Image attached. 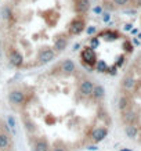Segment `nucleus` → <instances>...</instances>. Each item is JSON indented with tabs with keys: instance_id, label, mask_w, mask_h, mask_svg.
Wrapping results in <instances>:
<instances>
[{
	"instance_id": "obj_1",
	"label": "nucleus",
	"mask_w": 141,
	"mask_h": 151,
	"mask_svg": "<svg viewBox=\"0 0 141 151\" xmlns=\"http://www.w3.org/2000/svg\"><path fill=\"white\" fill-rule=\"evenodd\" d=\"M84 28H86V21L83 17H75V18L68 24V36H77V35H80V33L84 31Z\"/></svg>"
},
{
	"instance_id": "obj_2",
	"label": "nucleus",
	"mask_w": 141,
	"mask_h": 151,
	"mask_svg": "<svg viewBox=\"0 0 141 151\" xmlns=\"http://www.w3.org/2000/svg\"><path fill=\"white\" fill-rule=\"evenodd\" d=\"M80 58H82L84 67L89 68V69L93 68V67L96 65V63H97L96 51H94V49H91L90 46H86L84 49H83L82 54H80Z\"/></svg>"
},
{
	"instance_id": "obj_3",
	"label": "nucleus",
	"mask_w": 141,
	"mask_h": 151,
	"mask_svg": "<svg viewBox=\"0 0 141 151\" xmlns=\"http://www.w3.org/2000/svg\"><path fill=\"white\" fill-rule=\"evenodd\" d=\"M7 58H9V63L14 68H19L24 64V55L15 47H9L7 49Z\"/></svg>"
},
{
	"instance_id": "obj_4",
	"label": "nucleus",
	"mask_w": 141,
	"mask_h": 151,
	"mask_svg": "<svg viewBox=\"0 0 141 151\" xmlns=\"http://www.w3.org/2000/svg\"><path fill=\"white\" fill-rule=\"evenodd\" d=\"M68 40L69 37L68 35H65V33H58L57 36H54V42H53V49H54L55 53H61V51H64L68 46Z\"/></svg>"
},
{
	"instance_id": "obj_5",
	"label": "nucleus",
	"mask_w": 141,
	"mask_h": 151,
	"mask_svg": "<svg viewBox=\"0 0 141 151\" xmlns=\"http://www.w3.org/2000/svg\"><path fill=\"white\" fill-rule=\"evenodd\" d=\"M9 103L14 107H19V105H22L25 103V93L22 90H18V89H15V90H11L9 93Z\"/></svg>"
},
{
	"instance_id": "obj_6",
	"label": "nucleus",
	"mask_w": 141,
	"mask_h": 151,
	"mask_svg": "<svg viewBox=\"0 0 141 151\" xmlns=\"http://www.w3.org/2000/svg\"><path fill=\"white\" fill-rule=\"evenodd\" d=\"M55 58V51L50 47H44L39 51V55H37V60H39V64H49Z\"/></svg>"
},
{
	"instance_id": "obj_7",
	"label": "nucleus",
	"mask_w": 141,
	"mask_h": 151,
	"mask_svg": "<svg viewBox=\"0 0 141 151\" xmlns=\"http://www.w3.org/2000/svg\"><path fill=\"white\" fill-rule=\"evenodd\" d=\"M108 136V129L105 126H98V128L93 129L91 132V142L93 143H100Z\"/></svg>"
},
{
	"instance_id": "obj_8",
	"label": "nucleus",
	"mask_w": 141,
	"mask_h": 151,
	"mask_svg": "<svg viewBox=\"0 0 141 151\" xmlns=\"http://www.w3.org/2000/svg\"><path fill=\"white\" fill-rule=\"evenodd\" d=\"M93 89H94V83L91 82L90 79H83L82 82L79 83V93H80L83 97L91 96Z\"/></svg>"
},
{
	"instance_id": "obj_9",
	"label": "nucleus",
	"mask_w": 141,
	"mask_h": 151,
	"mask_svg": "<svg viewBox=\"0 0 141 151\" xmlns=\"http://www.w3.org/2000/svg\"><path fill=\"white\" fill-rule=\"evenodd\" d=\"M59 68H61V71H62V73H64L65 76H69V75H73V73H75L76 65H75V63H73L71 58H65L64 61L61 63Z\"/></svg>"
},
{
	"instance_id": "obj_10",
	"label": "nucleus",
	"mask_w": 141,
	"mask_h": 151,
	"mask_svg": "<svg viewBox=\"0 0 141 151\" xmlns=\"http://www.w3.org/2000/svg\"><path fill=\"white\" fill-rule=\"evenodd\" d=\"M105 96V89L102 85H94V89H93V93H91V97L96 101L102 100Z\"/></svg>"
},
{
	"instance_id": "obj_11",
	"label": "nucleus",
	"mask_w": 141,
	"mask_h": 151,
	"mask_svg": "<svg viewBox=\"0 0 141 151\" xmlns=\"http://www.w3.org/2000/svg\"><path fill=\"white\" fill-rule=\"evenodd\" d=\"M35 151H50V146L46 137H39L35 143Z\"/></svg>"
},
{
	"instance_id": "obj_12",
	"label": "nucleus",
	"mask_w": 141,
	"mask_h": 151,
	"mask_svg": "<svg viewBox=\"0 0 141 151\" xmlns=\"http://www.w3.org/2000/svg\"><path fill=\"white\" fill-rule=\"evenodd\" d=\"M122 87L125 90H132L136 87V79L133 78L132 75H126L122 81Z\"/></svg>"
},
{
	"instance_id": "obj_13",
	"label": "nucleus",
	"mask_w": 141,
	"mask_h": 151,
	"mask_svg": "<svg viewBox=\"0 0 141 151\" xmlns=\"http://www.w3.org/2000/svg\"><path fill=\"white\" fill-rule=\"evenodd\" d=\"M125 133H126L127 137L134 139L137 136V133H138V128H137L134 124H126V126H125Z\"/></svg>"
},
{
	"instance_id": "obj_14",
	"label": "nucleus",
	"mask_w": 141,
	"mask_h": 151,
	"mask_svg": "<svg viewBox=\"0 0 141 151\" xmlns=\"http://www.w3.org/2000/svg\"><path fill=\"white\" fill-rule=\"evenodd\" d=\"M136 119H137L136 112H133L130 110L123 111V121H125V124H134Z\"/></svg>"
},
{
	"instance_id": "obj_15",
	"label": "nucleus",
	"mask_w": 141,
	"mask_h": 151,
	"mask_svg": "<svg viewBox=\"0 0 141 151\" xmlns=\"http://www.w3.org/2000/svg\"><path fill=\"white\" fill-rule=\"evenodd\" d=\"M10 146V137L9 134H6V133H0V151H4L7 150Z\"/></svg>"
},
{
	"instance_id": "obj_16",
	"label": "nucleus",
	"mask_w": 141,
	"mask_h": 151,
	"mask_svg": "<svg viewBox=\"0 0 141 151\" xmlns=\"http://www.w3.org/2000/svg\"><path fill=\"white\" fill-rule=\"evenodd\" d=\"M119 110L122 111H126V110H129V107H130V100H129V97H126V96H122L120 97V100H119Z\"/></svg>"
},
{
	"instance_id": "obj_17",
	"label": "nucleus",
	"mask_w": 141,
	"mask_h": 151,
	"mask_svg": "<svg viewBox=\"0 0 141 151\" xmlns=\"http://www.w3.org/2000/svg\"><path fill=\"white\" fill-rule=\"evenodd\" d=\"M96 69L98 71V72H107L108 71V65H107V63H105L104 60H97V63H96Z\"/></svg>"
},
{
	"instance_id": "obj_18",
	"label": "nucleus",
	"mask_w": 141,
	"mask_h": 151,
	"mask_svg": "<svg viewBox=\"0 0 141 151\" xmlns=\"http://www.w3.org/2000/svg\"><path fill=\"white\" fill-rule=\"evenodd\" d=\"M7 125H9V128L13 130V133H15L17 121H15V118H14V115H7Z\"/></svg>"
},
{
	"instance_id": "obj_19",
	"label": "nucleus",
	"mask_w": 141,
	"mask_h": 151,
	"mask_svg": "<svg viewBox=\"0 0 141 151\" xmlns=\"http://www.w3.org/2000/svg\"><path fill=\"white\" fill-rule=\"evenodd\" d=\"M25 128H26V130L29 133H35L37 130V128H36V125L33 124L31 119H25Z\"/></svg>"
},
{
	"instance_id": "obj_20",
	"label": "nucleus",
	"mask_w": 141,
	"mask_h": 151,
	"mask_svg": "<svg viewBox=\"0 0 141 151\" xmlns=\"http://www.w3.org/2000/svg\"><path fill=\"white\" fill-rule=\"evenodd\" d=\"M98 46H100V37H98V36L91 37V39H90V47H91V49H94V50H96Z\"/></svg>"
},
{
	"instance_id": "obj_21",
	"label": "nucleus",
	"mask_w": 141,
	"mask_h": 151,
	"mask_svg": "<svg viewBox=\"0 0 141 151\" xmlns=\"http://www.w3.org/2000/svg\"><path fill=\"white\" fill-rule=\"evenodd\" d=\"M108 1V0H105ZM129 1V6L127 7H133V9H140L141 7V0H127Z\"/></svg>"
},
{
	"instance_id": "obj_22",
	"label": "nucleus",
	"mask_w": 141,
	"mask_h": 151,
	"mask_svg": "<svg viewBox=\"0 0 141 151\" xmlns=\"http://www.w3.org/2000/svg\"><path fill=\"white\" fill-rule=\"evenodd\" d=\"M53 151H65V148H64V147H54V148H53Z\"/></svg>"
},
{
	"instance_id": "obj_23",
	"label": "nucleus",
	"mask_w": 141,
	"mask_h": 151,
	"mask_svg": "<svg viewBox=\"0 0 141 151\" xmlns=\"http://www.w3.org/2000/svg\"><path fill=\"white\" fill-rule=\"evenodd\" d=\"M120 151H132V150H120Z\"/></svg>"
},
{
	"instance_id": "obj_24",
	"label": "nucleus",
	"mask_w": 141,
	"mask_h": 151,
	"mask_svg": "<svg viewBox=\"0 0 141 151\" xmlns=\"http://www.w3.org/2000/svg\"><path fill=\"white\" fill-rule=\"evenodd\" d=\"M0 55H1V49H0Z\"/></svg>"
}]
</instances>
